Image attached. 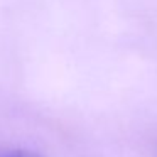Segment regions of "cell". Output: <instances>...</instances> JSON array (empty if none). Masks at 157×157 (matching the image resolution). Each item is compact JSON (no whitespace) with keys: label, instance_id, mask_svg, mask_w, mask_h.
<instances>
[{"label":"cell","instance_id":"cell-1","mask_svg":"<svg viewBox=\"0 0 157 157\" xmlns=\"http://www.w3.org/2000/svg\"><path fill=\"white\" fill-rule=\"evenodd\" d=\"M0 157H42V155L31 152V150H24V149H12V150L0 152Z\"/></svg>","mask_w":157,"mask_h":157}]
</instances>
